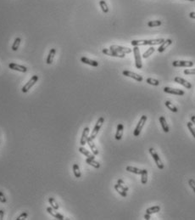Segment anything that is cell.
<instances>
[{
  "instance_id": "6da1fadb",
  "label": "cell",
  "mask_w": 195,
  "mask_h": 220,
  "mask_svg": "<svg viewBox=\"0 0 195 220\" xmlns=\"http://www.w3.org/2000/svg\"><path fill=\"white\" fill-rule=\"evenodd\" d=\"M165 41L164 38H158V39H151V40H132L131 44L132 46H145V45H159L161 44Z\"/></svg>"
},
{
  "instance_id": "7a4b0ae2",
  "label": "cell",
  "mask_w": 195,
  "mask_h": 220,
  "mask_svg": "<svg viewBox=\"0 0 195 220\" xmlns=\"http://www.w3.org/2000/svg\"><path fill=\"white\" fill-rule=\"evenodd\" d=\"M104 122V118L103 117H99V118H98V120L97 121V123L95 124V126H94L93 129L92 133H91V136H90V138H91L92 140H94V139L96 138L97 134L98 133L99 130H100V129H101V128H102V126H103Z\"/></svg>"
},
{
  "instance_id": "3957f363",
  "label": "cell",
  "mask_w": 195,
  "mask_h": 220,
  "mask_svg": "<svg viewBox=\"0 0 195 220\" xmlns=\"http://www.w3.org/2000/svg\"><path fill=\"white\" fill-rule=\"evenodd\" d=\"M147 119H148V117H147V116H145V115H143V116L141 117L140 120H139L137 125H136V129H135V130L133 132V135H134L135 137L139 136L141 131L143 130V126H144V124H145V122H146Z\"/></svg>"
},
{
  "instance_id": "277c9868",
  "label": "cell",
  "mask_w": 195,
  "mask_h": 220,
  "mask_svg": "<svg viewBox=\"0 0 195 220\" xmlns=\"http://www.w3.org/2000/svg\"><path fill=\"white\" fill-rule=\"evenodd\" d=\"M148 150H149V153H150V155L152 156V157H153L154 161H155L157 167H158L159 169H161V170H162V169L164 168V164H163V162H162L161 159L159 158V156L158 153L156 152V150H155V149H153V148H150Z\"/></svg>"
},
{
  "instance_id": "5b68a950",
  "label": "cell",
  "mask_w": 195,
  "mask_h": 220,
  "mask_svg": "<svg viewBox=\"0 0 195 220\" xmlns=\"http://www.w3.org/2000/svg\"><path fill=\"white\" fill-rule=\"evenodd\" d=\"M38 81V75H34V76H32L31 77V78L30 79L23 87H22V89H21V91L23 92V93H27L28 91L30 90V89Z\"/></svg>"
},
{
  "instance_id": "8992f818",
  "label": "cell",
  "mask_w": 195,
  "mask_h": 220,
  "mask_svg": "<svg viewBox=\"0 0 195 220\" xmlns=\"http://www.w3.org/2000/svg\"><path fill=\"white\" fill-rule=\"evenodd\" d=\"M133 53H134V58H135V65L137 69H141L143 67V64H142V58H141V54H140V50L139 48L135 46L133 48Z\"/></svg>"
},
{
  "instance_id": "52a82bcc",
  "label": "cell",
  "mask_w": 195,
  "mask_h": 220,
  "mask_svg": "<svg viewBox=\"0 0 195 220\" xmlns=\"http://www.w3.org/2000/svg\"><path fill=\"white\" fill-rule=\"evenodd\" d=\"M193 61H187V60H174L172 62L173 66L175 67H192L194 66Z\"/></svg>"
},
{
  "instance_id": "ba28073f",
  "label": "cell",
  "mask_w": 195,
  "mask_h": 220,
  "mask_svg": "<svg viewBox=\"0 0 195 220\" xmlns=\"http://www.w3.org/2000/svg\"><path fill=\"white\" fill-rule=\"evenodd\" d=\"M109 49L111 50H114L117 53H120V54H130L132 53V50L129 48H126V47H122V46H119V45H111L109 47Z\"/></svg>"
},
{
  "instance_id": "9c48e42d",
  "label": "cell",
  "mask_w": 195,
  "mask_h": 220,
  "mask_svg": "<svg viewBox=\"0 0 195 220\" xmlns=\"http://www.w3.org/2000/svg\"><path fill=\"white\" fill-rule=\"evenodd\" d=\"M122 74L126 77H128V78H132L133 79H135L137 82H142L143 81V77L140 76L139 74H136V73H134L132 71H123Z\"/></svg>"
},
{
  "instance_id": "30bf717a",
  "label": "cell",
  "mask_w": 195,
  "mask_h": 220,
  "mask_svg": "<svg viewBox=\"0 0 195 220\" xmlns=\"http://www.w3.org/2000/svg\"><path fill=\"white\" fill-rule=\"evenodd\" d=\"M102 52L106 54V55H109V56H113V57H119V58H124L125 57V54H120L117 53L114 50H111L110 49H103Z\"/></svg>"
},
{
  "instance_id": "8fae6325",
  "label": "cell",
  "mask_w": 195,
  "mask_h": 220,
  "mask_svg": "<svg viewBox=\"0 0 195 220\" xmlns=\"http://www.w3.org/2000/svg\"><path fill=\"white\" fill-rule=\"evenodd\" d=\"M164 91L167 94H175V95H184V91L182 89H172V88H169L166 87L164 88Z\"/></svg>"
},
{
  "instance_id": "7c38bea8",
  "label": "cell",
  "mask_w": 195,
  "mask_h": 220,
  "mask_svg": "<svg viewBox=\"0 0 195 220\" xmlns=\"http://www.w3.org/2000/svg\"><path fill=\"white\" fill-rule=\"evenodd\" d=\"M47 212H49V214H50L52 217H54V218H55V219H58V220L65 219L64 216H63V215H61L60 213H58V212H57V210H55V209H54L52 207H47Z\"/></svg>"
},
{
  "instance_id": "4fadbf2b",
  "label": "cell",
  "mask_w": 195,
  "mask_h": 220,
  "mask_svg": "<svg viewBox=\"0 0 195 220\" xmlns=\"http://www.w3.org/2000/svg\"><path fill=\"white\" fill-rule=\"evenodd\" d=\"M9 67L10 69L15 71H20V72H26L27 71V68L24 66H21V65H18V64H15V63H10L9 64Z\"/></svg>"
},
{
  "instance_id": "5bb4252c",
  "label": "cell",
  "mask_w": 195,
  "mask_h": 220,
  "mask_svg": "<svg viewBox=\"0 0 195 220\" xmlns=\"http://www.w3.org/2000/svg\"><path fill=\"white\" fill-rule=\"evenodd\" d=\"M174 81H175L176 82H177V83H179V84H181V85L184 86L185 88L188 89H190L192 88V84H191L190 82H188L187 80H185V79L182 78L176 77L175 78H174Z\"/></svg>"
},
{
  "instance_id": "9a60e30c",
  "label": "cell",
  "mask_w": 195,
  "mask_h": 220,
  "mask_svg": "<svg viewBox=\"0 0 195 220\" xmlns=\"http://www.w3.org/2000/svg\"><path fill=\"white\" fill-rule=\"evenodd\" d=\"M89 128H85L83 129V132H82V134H81V140H80V144L83 146L87 144V141H88V133H89Z\"/></svg>"
},
{
  "instance_id": "2e32d148",
  "label": "cell",
  "mask_w": 195,
  "mask_h": 220,
  "mask_svg": "<svg viewBox=\"0 0 195 220\" xmlns=\"http://www.w3.org/2000/svg\"><path fill=\"white\" fill-rule=\"evenodd\" d=\"M123 130H124V126L122 123H119L117 125L116 133V140H120L122 139V135H123Z\"/></svg>"
},
{
  "instance_id": "e0dca14e",
  "label": "cell",
  "mask_w": 195,
  "mask_h": 220,
  "mask_svg": "<svg viewBox=\"0 0 195 220\" xmlns=\"http://www.w3.org/2000/svg\"><path fill=\"white\" fill-rule=\"evenodd\" d=\"M93 140H92L90 137H88V141H87V144H88V145H89V147H90V149L91 150L93 151V155H95V156H98V148L96 147V145H95V144L93 143Z\"/></svg>"
},
{
  "instance_id": "ac0fdd59",
  "label": "cell",
  "mask_w": 195,
  "mask_h": 220,
  "mask_svg": "<svg viewBox=\"0 0 195 220\" xmlns=\"http://www.w3.org/2000/svg\"><path fill=\"white\" fill-rule=\"evenodd\" d=\"M172 43V41L171 40V39H166L162 43H161V45L159 47V49H158V52H159V53H162V52H164L165 50L171 45Z\"/></svg>"
},
{
  "instance_id": "d6986e66",
  "label": "cell",
  "mask_w": 195,
  "mask_h": 220,
  "mask_svg": "<svg viewBox=\"0 0 195 220\" xmlns=\"http://www.w3.org/2000/svg\"><path fill=\"white\" fill-rule=\"evenodd\" d=\"M81 61L82 63H84V64H87V65L94 66V67H97L98 66V61L90 60V59H88L87 57H81Z\"/></svg>"
},
{
  "instance_id": "ffe728a7",
  "label": "cell",
  "mask_w": 195,
  "mask_h": 220,
  "mask_svg": "<svg viewBox=\"0 0 195 220\" xmlns=\"http://www.w3.org/2000/svg\"><path fill=\"white\" fill-rule=\"evenodd\" d=\"M159 122H160V124H161V127H162V129H163V130L165 133H168L169 131H170V129H169V126H168V124H167V122H166V118H165V117H159Z\"/></svg>"
},
{
  "instance_id": "44dd1931",
  "label": "cell",
  "mask_w": 195,
  "mask_h": 220,
  "mask_svg": "<svg viewBox=\"0 0 195 220\" xmlns=\"http://www.w3.org/2000/svg\"><path fill=\"white\" fill-rule=\"evenodd\" d=\"M55 53H56V50L55 49H51L49 53V55L47 57V60H46V63L48 65H51L53 60H54V57L55 55Z\"/></svg>"
},
{
  "instance_id": "7402d4cb",
  "label": "cell",
  "mask_w": 195,
  "mask_h": 220,
  "mask_svg": "<svg viewBox=\"0 0 195 220\" xmlns=\"http://www.w3.org/2000/svg\"><path fill=\"white\" fill-rule=\"evenodd\" d=\"M79 151H80L81 154H83L84 156H86L88 158H91V159H94V158H95V155H93V154H92L91 152H89V151L86 150L84 147H80V148H79Z\"/></svg>"
},
{
  "instance_id": "603a6c76",
  "label": "cell",
  "mask_w": 195,
  "mask_h": 220,
  "mask_svg": "<svg viewBox=\"0 0 195 220\" xmlns=\"http://www.w3.org/2000/svg\"><path fill=\"white\" fill-rule=\"evenodd\" d=\"M86 162L89 164V165H91V166H93V168H100V164H99V162H98L95 161V159H91V158H87L86 159Z\"/></svg>"
},
{
  "instance_id": "cb8c5ba5",
  "label": "cell",
  "mask_w": 195,
  "mask_h": 220,
  "mask_svg": "<svg viewBox=\"0 0 195 220\" xmlns=\"http://www.w3.org/2000/svg\"><path fill=\"white\" fill-rule=\"evenodd\" d=\"M115 189H116V190L117 192H118L121 196H123V197H127V191H125V190H123L118 184H115Z\"/></svg>"
},
{
  "instance_id": "d4e9b609",
  "label": "cell",
  "mask_w": 195,
  "mask_h": 220,
  "mask_svg": "<svg viewBox=\"0 0 195 220\" xmlns=\"http://www.w3.org/2000/svg\"><path fill=\"white\" fill-rule=\"evenodd\" d=\"M127 171L130 172V173H135V174H141L143 173V170L142 169H139V168H134V167H131V166H128L127 167Z\"/></svg>"
},
{
  "instance_id": "484cf974",
  "label": "cell",
  "mask_w": 195,
  "mask_h": 220,
  "mask_svg": "<svg viewBox=\"0 0 195 220\" xmlns=\"http://www.w3.org/2000/svg\"><path fill=\"white\" fill-rule=\"evenodd\" d=\"M160 211V207L159 206H155V207H149L146 210V213H148V214H153V213H156V212H159Z\"/></svg>"
},
{
  "instance_id": "4316f807",
  "label": "cell",
  "mask_w": 195,
  "mask_h": 220,
  "mask_svg": "<svg viewBox=\"0 0 195 220\" xmlns=\"http://www.w3.org/2000/svg\"><path fill=\"white\" fill-rule=\"evenodd\" d=\"M165 105H166V107L170 110H171L172 112H177V111H178V109L176 108V106H175V105H174L171 102H170L169 100L166 101Z\"/></svg>"
},
{
  "instance_id": "83f0119b",
  "label": "cell",
  "mask_w": 195,
  "mask_h": 220,
  "mask_svg": "<svg viewBox=\"0 0 195 220\" xmlns=\"http://www.w3.org/2000/svg\"><path fill=\"white\" fill-rule=\"evenodd\" d=\"M148 182V171L146 169H143V173H141V183L143 184H146Z\"/></svg>"
},
{
  "instance_id": "f1b7e54d",
  "label": "cell",
  "mask_w": 195,
  "mask_h": 220,
  "mask_svg": "<svg viewBox=\"0 0 195 220\" xmlns=\"http://www.w3.org/2000/svg\"><path fill=\"white\" fill-rule=\"evenodd\" d=\"M99 5H100V7H101V10L102 11L104 12V13H108L109 12V8H108V5L107 3H106V2L104 1V0H101V1H99Z\"/></svg>"
},
{
  "instance_id": "f546056e",
  "label": "cell",
  "mask_w": 195,
  "mask_h": 220,
  "mask_svg": "<svg viewBox=\"0 0 195 220\" xmlns=\"http://www.w3.org/2000/svg\"><path fill=\"white\" fill-rule=\"evenodd\" d=\"M73 173L76 178H81V171L77 164H73Z\"/></svg>"
},
{
  "instance_id": "4dcf8cb0",
  "label": "cell",
  "mask_w": 195,
  "mask_h": 220,
  "mask_svg": "<svg viewBox=\"0 0 195 220\" xmlns=\"http://www.w3.org/2000/svg\"><path fill=\"white\" fill-rule=\"evenodd\" d=\"M49 204L51 205V207L54 208V209H55V210H58V204L57 203V201L54 200V198H52V197H49Z\"/></svg>"
},
{
  "instance_id": "1f68e13d",
  "label": "cell",
  "mask_w": 195,
  "mask_h": 220,
  "mask_svg": "<svg viewBox=\"0 0 195 220\" xmlns=\"http://www.w3.org/2000/svg\"><path fill=\"white\" fill-rule=\"evenodd\" d=\"M162 21L160 20H152V21H148V26L149 27H159L161 26Z\"/></svg>"
},
{
  "instance_id": "d6a6232c",
  "label": "cell",
  "mask_w": 195,
  "mask_h": 220,
  "mask_svg": "<svg viewBox=\"0 0 195 220\" xmlns=\"http://www.w3.org/2000/svg\"><path fill=\"white\" fill-rule=\"evenodd\" d=\"M20 41H21L20 38H15V40L14 43H13V45H12V50L16 51V50L19 49Z\"/></svg>"
},
{
  "instance_id": "836d02e7",
  "label": "cell",
  "mask_w": 195,
  "mask_h": 220,
  "mask_svg": "<svg viewBox=\"0 0 195 220\" xmlns=\"http://www.w3.org/2000/svg\"><path fill=\"white\" fill-rule=\"evenodd\" d=\"M155 51V49L154 48V47H150L148 50H147L146 52L143 54V58H144V59H147L149 55H151Z\"/></svg>"
},
{
  "instance_id": "e575fe53",
  "label": "cell",
  "mask_w": 195,
  "mask_h": 220,
  "mask_svg": "<svg viewBox=\"0 0 195 220\" xmlns=\"http://www.w3.org/2000/svg\"><path fill=\"white\" fill-rule=\"evenodd\" d=\"M187 128H188V129L190 130V133H192V135L194 136V138L195 139V128L194 126V123L191 122H188L187 123Z\"/></svg>"
},
{
  "instance_id": "d590c367",
  "label": "cell",
  "mask_w": 195,
  "mask_h": 220,
  "mask_svg": "<svg viewBox=\"0 0 195 220\" xmlns=\"http://www.w3.org/2000/svg\"><path fill=\"white\" fill-rule=\"evenodd\" d=\"M147 82L150 85H154V86H158L159 84V81L157 80V79H155V78H147Z\"/></svg>"
},
{
  "instance_id": "8d00e7d4",
  "label": "cell",
  "mask_w": 195,
  "mask_h": 220,
  "mask_svg": "<svg viewBox=\"0 0 195 220\" xmlns=\"http://www.w3.org/2000/svg\"><path fill=\"white\" fill-rule=\"evenodd\" d=\"M117 184L123 189V190H125V191H128V187H127L126 185H125V184H124V182L122 181L121 179H118V181H117Z\"/></svg>"
},
{
  "instance_id": "74e56055",
  "label": "cell",
  "mask_w": 195,
  "mask_h": 220,
  "mask_svg": "<svg viewBox=\"0 0 195 220\" xmlns=\"http://www.w3.org/2000/svg\"><path fill=\"white\" fill-rule=\"evenodd\" d=\"M28 217V213L27 212H22L20 215H19L18 217H17V219L16 220H23V219H26V218Z\"/></svg>"
},
{
  "instance_id": "f35d334b",
  "label": "cell",
  "mask_w": 195,
  "mask_h": 220,
  "mask_svg": "<svg viewBox=\"0 0 195 220\" xmlns=\"http://www.w3.org/2000/svg\"><path fill=\"white\" fill-rule=\"evenodd\" d=\"M184 74L186 75H195V69H186L184 70Z\"/></svg>"
},
{
  "instance_id": "ab89813d",
  "label": "cell",
  "mask_w": 195,
  "mask_h": 220,
  "mask_svg": "<svg viewBox=\"0 0 195 220\" xmlns=\"http://www.w3.org/2000/svg\"><path fill=\"white\" fill-rule=\"evenodd\" d=\"M188 184H189L190 187L193 189V190L194 191L195 193V180L193 179H190L188 180Z\"/></svg>"
},
{
  "instance_id": "60d3db41",
  "label": "cell",
  "mask_w": 195,
  "mask_h": 220,
  "mask_svg": "<svg viewBox=\"0 0 195 220\" xmlns=\"http://www.w3.org/2000/svg\"><path fill=\"white\" fill-rule=\"evenodd\" d=\"M0 201H1L2 203H5V202L7 201L5 196L3 195V193L2 191H0Z\"/></svg>"
},
{
  "instance_id": "b9f144b4",
  "label": "cell",
  "mask_w": 195,
  "mask_h": 220,
  "mask_svg": "<svg viewBox=\"0 0 195 220\" xmlns=\"http://www.w3.org/2000/svg\"><path fill=\"white\" fill-rule=\"evenodd\" d=\"M3 216H4V211L1 209L0 210V220L3 219Z\"/></svg>"
},
{
  "instance_id": "7bdbcfd3",
  "label": "cell",
  "mask_w": 195,
  "mask_h": 220,
  "mask_svg": "<svg viewBox=\"0 0 195 220\" xmlns=\"http://www.w3.org/2000/svg\"><path fill=\"white\" fill-rule=\"evenodd\" d=\"M189 17L192 18V19H195V12H191L189 14Z\"/></svg>"
},
{
  "instance_id": "ee69618b",
  "label": "cell",
  "mask_w": 195,
  "mask_h": 220,
  "mask_svg": "<svg viewBox=\"0 0 195 220\" xmlns=\"http://www.w3.org/2000/svg\"><path fill=\"white\" fill-rule=\"evenodd\" d=\"M144 219L146 220H148L151 219V217H150V214H148V213H146L145 215H144Z\"/></svg>"
},
{
  "instance_id": "f6af8a7d",
  "label": "cell",
  "mask_w": 195,
  "mask_h": 220,
  "mask_svg": "<svg viewBox=\"0 0 195 220\" xmlns=\"http://www.w3.org/2000/svg\"><path fill=\"white\" fill-rule=\"evenodd\" d=\"M191 122L195 125V116H192L191 117Z\"/></svg>"
},
{
  "instance_id": "bcb514c9",
  "label": "cell",
  "mask_w": 195,
  "mask_h": 220,
  "mask_svg": "<svg viewBox=\"0 0 195 220\" xmlns=\"http://www.w3.org/2000/svg\"><path fill=\"white\" fill-rule=\"evenodd\" d=\"M187 1H194V0H187Z\"/></svg>"
}]
</instances>
